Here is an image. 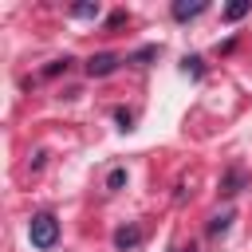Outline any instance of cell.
<instances>
[{"label":"cell","instance_id":"8992f818","mask_svg":"<svg viewBox=\"0 0 252 252\" xmlns=\"http://www.w3.org/2000/svg\"><path fill=\"white\" fill-rule=\"evenodd\" d=\"M248 8H252L248 0H236V4H228V8H224V20H240V16H248Z\"/></svg>","mask_w":252,"mask_h":252},{"label":"cell","instance_id":"5b68a950","mask_svg":"<svg viewBox=\"0 0 252 252\" xmlns=\"http://www.w3.org/2000/svg\"><path fill=\"white\" fill-rule=\"evenodd\" d=\"M71 16H79V20H94V16H98V4H71Z\"/></svg>","mask_w":252,"mask_h":252},{"label":"cell","instance_id":"30bf717a","mask_svg":"<svg viewBox=\"0 0 252 252\" xmlns=\"http://www.w3.org/2000/svg\"><path fill=\"white\" fill-rule=\"evenodd\" d=\"M67 63H71V59H55V63L43 67V75H59V71H67Z\"/></svg>","mask_w":252,"mask_h":252},{"label":"cell","instance_id":"ba28073f","mask_svg":"<svg viewBox=\"0 0 252 252\" xmlns=\"http://www.w3.org/2000/svg\"><path fill=\"white\" fill-rule=\"evenodd\" d=\"M228 220H232V213H224V217H213V224H209V236H220V232H228Z\"/></svg>","mask_w":252,"mask_h":252},{"label":"cell","instance_id":"8fae6325","mask_svg":"<svg viewBox=\"0 0 252 252\" xmlns=\"http://www.w3.org/2000/svg\"><path fill=\"white\" fill-rule=\"evenodd\" d=\"M224 193H240V173H236V169L228 173V181H224Z\"/></svg>","mask_w":252,"mask_h":252},{"label":"cell","instance_id":"7c38bea8","mask_svg":"<svg viewBox=\"0 0 252 252\" xmlns=\"http://www.w3.org/2000/svg\"><path fill=\"white\" fill-rule=\"evenodd\" d=\"M130 122H134V114H130V110H118V126H122V130H130Z\"/></svg>","mask_w":252,"mask_h":252},{"label":"cell","instance_id":"4fadbf2b","mask_svg":"<svg viewBox=\"0 0 252 252\" xmlns=\"http://www.w3.org/2000/svg\"><path fill=\"white\" fill-rule=\"evenodd\" d=\"M169 252H193V248H169Z\"/></svg>","mask_w":252,"mask_h":252},{"label":"cell","instance_id":"6da1fadb","mask_svg":"<svg viewBox=\"0 0 252 252\" xmlns=\"http://www.w3.org/2000/svg\"><path fill=\"white\" fill-rule=\"evenodd\" d=\"M28 240H32V248H39V252L55 248V240H59V220H55L51 213H35V217L28 220Z\"/></svg>","mask_w":252,"mask_h":252},{"label":"cell","instance_id":"7a4b0ae2","mask_svg":"<svg viewBox=\"0 0 252 252\" xmlns=\"http://www.w3.org/2000/svg\"><path fill=\"white\" fill-rule=\"evenodd\" d=\"M118 63H122V59H118L114 51H98V55H91V59H87V75H91V79H102V75L118 71Z\"/></svg>","mask_w":252,"mask_h":252},{"label":"cell","instance_id":"52a82bcc","mask_svg":"<svg viewBox=\"0 0 252 252\" xmlns=\"http://www.w3.org/2000/svg\"><path fill=\"white\" fill-rule=\"evenodd\" d=\"M185 75H193V79H201V75H205V67H201V55H185Z\"/></svg>","mask_w":252,"mask_h":252},{"label":"cell","instance_id":"9c48e42d","mask_svg":"<svg viewBox=\"0 0 252 252\" xmlns=\"http://www.w3.org/2000/svg\"><path fill=\"white\" fill-rule=\"evenodd\" d=\"M126 185V169H110V177H106V189L114 193V189H122Z\"/></svg>","mask_w":252,"mask_h":252},{"label":"cell","instance_id":"277c9868","mask_svg":"<svg viewBox=\"0 0 252 252\" xmlns=\"http://www.w3.org/2000/svg\"><path fill=\"white\" fill-rule=\"evenodd\" d=\"M205 8H209L205 0H193V4H185V0H177V4L169 8V12H173V20H193V16H201Z\"/></svg>","mask_w":252,"mask_h":252},{"label":"cell","instance_id":"3957f363","mask_svg":"<svg viewBox=\"0 0 252 252\" xmlns=\"http://www.w3.org/2000/svg\"><path fill=\"white\" fill-rule=\"evenodd\" d=\"M138 244H142V228H138V224H122V228L114 232V248L130 252V248H138Z\"/></svg>","mask_w":252,"mask_h":252}]
</instances>
